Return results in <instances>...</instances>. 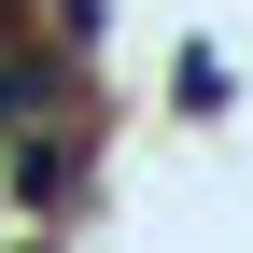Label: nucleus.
<instances>
[{
    "mask_svg": "<svg viewBox=\"0 0 253 253\" xmlns=\"http://www.w3.org/2000/svg\"><path fill=\"white\" fill-rule=\"evenodd\" d=\"M42 99H56V84L28 71V56H0V126H14V113H42Z\"/></svg>",
    "mask_w": 253,
    "mask_h": 253,
    "instance_id": "obj_1",
    "label": "nucleus"
}]
</instances>
